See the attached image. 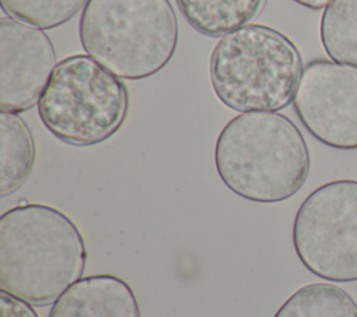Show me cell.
<instances>
[{
	"label": "cell",
	"mask_w": 357,
	"mask_h": 317,
	"mask_svg": "<svg viewBox=\"0 0 357 317\" xmlns=\"http://www.w3.org/2000/svg\"><path fill=\"white\" fill-rule=\"evenodd\" d=\"M88 252L63 211L26 203L0 217V289L32 304L54 302L82 278Z\"/></svg>",
	"instance_id": "1"
},
{
	"label": "cell",
	"mask_w": 357,
	"mask_h": 317,
	"mask_svg": "<svg viewBox=\"0 0 357 317\" xmlns=\"http://www.w3.org/2000/svg\"><path fill=\"white\" fill-rule=\"evenodd\" d=\"M310 152L297 125L276 111L231 118L215 145V167L234 195L257 203L294 196L310 174Z\"/></svg>",
	"instance_id": "2"
},
{
	"label": "cell",
	"mask_w": 357,
	"mask_h": 317,
	"mask_svg": "<svg viewBox=\"0 0 357 317\" xmlns=\"http://www.w3.org/2000/svg\"><path fill=\"white\" fill-rule=\"evenodd\" d=\"M78 35L82 49L123 79H145L174 56L178 25L169 0H88Z\"/></svg>",
	"instance_id": "3"
},
{
	"label": "cell",
	"mask_w": 357,
	"mask_h": 317,
	"mask_svg": "<svg viewBox=\"0 0 357 317\" xmlns=\"http://www.w3.org/2000/svg\"><path fill=\"white\" fill-rule=\"evenodd\" d=\"M301 71L296 44L261 24H248L222 36L209 60L215 95L240 113L286 108L294 99Z\"/></svg>",
	"instance_id": "4"
},
{
	"label": "cell",
	"mask_w": 357,
	"mask_h": 317,
	"mask_svg": "<svg viewBox=\"0 0 357 317\" xmlns=\"http://www.w3.org/2000/svg\"><path fill=\"white\" fill-rule=\"evenodd\" d=\"M128 107L123 79L88 54L59 61L38 100L45 128L73 146H92L112 138L124 124Z\"/></svg>",
	"instance_id": "5"
},
{
	"label": "cell",
	"mask_w": 357,
	"mask_h": 317,
	"mask_svg": "<svg viewBox=\"0 0 357 317\" xmlns=\"http://www.w3.org/2000/svg\"><path fill=\"white\" fill-rule=\"evenodd\" d=\"M301 264L331 282L357 281V179H335L300 204L291 232Z\"/></svg>",
	"instance_id": "6"
},
{
	"label": "cell",
	"mask_w": 357,
	"mask_h": 317,
	"mask_svg": "<svg viewBox=\"0 0 357 317\" xmlns=\"http://www.w3.org/2000/svg\"><path fill=\"white\" fill-rule=\"evenodd\" d=\"M293 107L317 140L337 150H357V68L311 60L303 67Z\"/></svg>",
	"instance_id": "7"
},
{
	"label": "cell",
	"mask_w": 357,
	"mask_h": 317,
	"mask_svg": "<svg viewBox=\"0 0 357 317\" xmlns=\"http://www.w3.org/2000/svg\"><path fill=\"white\" fill-rule=\"evenodd\" d=\"M56 51L40 29L11 17L0 18V108L22 113L38 103L53 70Z\"/></svg>",
	"instance_id": "8"
},
{
	"label": "cell",
	"mask_w": 357,
	"mask_h": 317,
	"mask_svg": "<svg viewBox=\"0 0 357 317\" xmlns=\"http://www.w3.org/2000/svg\"><path fill=\"white\" fill-rule=\"evenodd\" d=\"M47 317H141L132 288L120 277L79 278L54 302Z\"/></svg>",
	"instance_id": "9"
},
{
	"label": "cell",
	"mask_w": 357,
	"mask_h": 317,
	"mask_svg": "<svg viewBox=\"0 0 357 317\" xmlns=\"http://www.w3.org/2000/svg\"><path fill=\"white\" fill-rule=\"evenodd\" d=\"M35 140L26 122L15 113L0 111V196L18 190L35 165Z\"/></svg>",
	"instance_id": "10"
},
{
	"label": "cell",
	"mask_w": 357,
	"mask_h": 317,
	"mask_svg": "<svg viewBox=\"0 0 357 317\" xmlns=\"http://www.w3.org/2000/svg\"><path fill=\"white\" fill-rule=\"evenodd\" d=\"M268 0H176L184 19L199 33L222 38L255 19Z\"/></svg>",
	"instance_id": "11"
},
{
	"label": "cell",
	"mask_w": 357,
	"mask_h": 317,
	"mask_svg": "<svg viewBox=\"0 0 357 317\" xmlns=\"http://www.w3.org/2000/svg\"><path fill=\"white\" fill-rule=\"evenodd\" d=\"M273 317H357V303L335 284H307L293 292Z\"/></svg>",
	"instance_id": "12"
},
{
	"label": "cell",
	"mask_w": 357,
	"mask_h": 317,
	"mask_svg": "<svg viewBox=\"0 0 357 317\" xmlns=\"http://www.w3.org/2000/svg\"><path fill=\"white\" fill-rule=\"evenodd\" d=\"M319 38L332 61L357 68V0H333L326 6Z\"/></svg>",
	"instance_id": "13"
},
{
	"label": "cell",
	"mask_w": 357,
	"mask_h": 317,
	"mask_svg": "<svg viewBox=\"0 0 357 317\" xmlns=\"http://www.w3.org/2000/svg\"><path fill=\"white\" fill-rule=\"evenodd\" d=\"M88 0H0L3 11L40 29H53L75 17Z\"/></svg>",
	"instance_id": "14"
},
{
	"label": "cell",
	"mask_w": 357,
	"mask_h": 317,
	"mask_svg": "<svg viewBox=\"0 0 357 317\" xmlns=\"http://www.w3.org/2000/svg\"><path fill=\"white\" fill-rule=\"evenodd\" d=\"M0 317H39L32 303L0 291Z\"/></svg>",
	"instance_id": "15"
},
{
	"label": "cell",
	"mask_w": 357,
	"mask_h": 317,
	"mask_svg": "<svg viewBox=\"0 0 357 317\" xmlns=\"http://www.w3.org/2000/svg\"><path fill=\"white\" fill-rule=\"evenodd\" d=\"M293 1L310 10H321L329 6L333 0H293Z\"/></svg>",
	"instance_id": "16"
}]
</instances>
